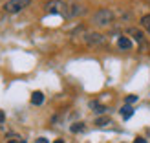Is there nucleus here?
<instances>
[{
  "instance_id": "10",
  "label": "nucleus",
  "mask_w": 150,
  "mask_h": 143,
  "mask_svg": "<svg viewBox=\"0 0 150 143\" xmlns=\"http://www.w3.org/2000/svg\"><path fill=\"white\" fill-rule=\"evenodd\" d=\"M121 116H123V119H130L134 116V108L130 107V105H125V107L121 108Z\"/></svg>"
},
{
  "instance_id": "4",
  "label": "nucleus",
  "mask_w": 150,
  "mask_h": 143,
  "mask_svg": "<svg viewBox=\"0 0 150 143\" xmlns=\"http://www.w3.org/2000/svg\"><path fill=\"white\" fill-rule=\"evenodd\" d=\"M84 42L88 44V46H103L104 42H106V39H104V35H101V33H86L84 35Z\"/></svg>"
},
{
  "instance_id": "7",
  "label": "nucleus",
  "mask_w": 150,
  "mask_h": 143,
  "mask_svg": "<svg viewBox=\"0 0 150 143\" xmlns=\"http://www.w3.org/2000/svg\"><path fill=\"white\" fill-rule=\"evenodd\" d=\"M128 33H130L139 44H143V46H145V35L141 33V29H137V28H130V29H128Z\"/></svg>"
},
{
  "instance_id": "16",
  "label": "nucleus",
  "mask_w": 150,
  "mask_h": 143,
  "mask_svg": "<svg viewBox=\"0 0 150 143\" xmlns=\"http://www.w3.org/2000/svg\"><path fill=\"white\" fill-rule=\"evenodd\" d=\"M6 121V114H4V110H0V125H2Z\"/></svg>"
},
{
  "instance_id": "2",
  "label": "nucleus",
  "mask_w": 150,
  "mask_h": 143,
  "mask_svg": "<svg viewBox=\"0 0 150 143\" xmlns=\"http://www.w3.org/2000/svg\"><path fill=\"white\" fill-rule=\"evenodd\" d=\"M29 4H31V0H7L4 4V11L9 15H17L20 11H24Z\"/></svg>"
},
{
  "instance_id": "11",
  "label": "nucleus",
  "mask_w": 150,
  "mask_h": 143,
  "mask_svg": "<svg viewBox=\"0 0 150 143\" xmlns=\"http://www.w3.org/2000/svg\"><path fill=\"white\" fill-rule=\"evenodd\" d=\"M141 26H143L146 31L150 33V13H148V15H145V17H141Z\"/></svg>"
},
{
  "instance_id": "3",
  "label": "nucleus",
  "mask_w": 150,
  "mask_h": 143,
  "mask_svg": "<svg viewBox=\"0 0 150 143\" xmlns=\"http://www.w3.org/2000/svg\"><path fill=\"white\" fill-rule=\"evenodd\" d=\"M46 11L50 13H57V15H66L68 17V4H64L62 0H50V2H46Z\"/></svg>"
},
{
  "instance_id": "14",
  "label": "nucleus",
  "mask_w": 150,
  "mask_h": 143,
  "mask_svg": "<svg viewBox=\"0 0 150 143\" xmlns=\"http://www.w3.org/2000/svg\"><path fill=\"white\" fill-rule=\"evenodd\" d=\"M6 143H22V139H20L18 136H11V138L7 136V141H6Z\"/></svg>"
},
{
  "instance_id": "12",
  "label": "nucleus",
  "mask_w": 150,
  "mask_h": 143,
  "mask_svg": "<svg viewBox=\"0 0 150 143\" xmlns=\"http://www.w3.org/2000/svg\"><path fill=\"white\" fill-rule=\"evenodd\" d=\"M70 130H71L73 134H77V132H82V130H84V123H73V125L70 127Z\"/></svg>"
},
{
  "instance_id": "18",
  "label": "nucleus",
  "mask_w": 150,
  "mask_h": 143,
  "mask_svg": "<svg viewBox=\"0 0 150 143\" xmlns=\"http://www.w3.org/2000/svg\"><path fill=\"white\" fill-rule=\"evenodd\" d=\"M37 143H50L46 138H39V139H37Z\"/></svg>"
},
{
  "instance_id": "17",
  "label": "nucleus",
  "mask_w": 150,
  "mask_h": 143,
  "mask_svg": "<svg viewBox=\"0 0 150 143\" xmlns=\"http://www.w3.org/2000/svg\"><path fill=\"white\" fill-rule=\"evenodd\" d=\"M134 143H146V139L145 138H136V139H134Z\"/></svg>"
},
{
  "instance_id": "5",
  "label": "nucleus",
  "mask_w": 150,
  "mask_h": 143,
  "mask_svg": "<svg viewBox=\"0 0 150 143\" xmlns=\"http://www.w3.org/2000/svg\"><path fill=\"white\" fill-rule=\"evenodd\" d=\"M86 13V7L84 6H79V4H73L68 7V17H79V15H84Z\"/></svg>"
},
{
  "instance_id": "13",
  "label": "nucleus",
  "mask_w": 150,
  "mask_h": 143,
  "mask_svg": "<svg viewBox=\"0 0 150 143\" xmlns=\"http://www.w3.org/2000/svg\"><path fill=\"white\" fill-rule=\"evenodd\" d=\"M95 125H97V127L110 125V117H99V119H95Z\"/></svg>"
},
{
  "instance_id": "15",
  "label": "nucleus",
  "mask_w": 150,
  "mask_h": 143,
  "mask_svg": "<svg viewBox=\"0 0 150 143\" xmlns=\"http://www.w3.org/2000/svg\"><path fill=\"white\" fill-rule=\"evenodd\" d=\"M125 101H126V105H132V103H136V101H137V95H128Z\"/></svg>"
},
{
  "instance_id": "19",
  "label": "nucleus",
  "mask_w": 150,
  "mask_h": 143,
  "mask_svg": "<svg viewBox=\"0 0 150 143\" xmlns=\"http://www.w3.org/2000/svg\"><path fill=\"white\" fill-rule=\"evenodd\" d=\"M53 143H64V139H57V141H53Z\"/></svg>"
},
{
  "instance_id": "8",
  "label": "nucleus",
  "mask_w": 150,
  "mask_h": 143,
  "mask_svg": "<svg viewBox=\"0 0 150 143\" xmlns=\"http://www.w3.org/2000/svg\"><path fill=\"white\" fill-rule=\"evenodd\" d=\"M90 108H92L95 114H104V112H106V107L101 105L99 101H90Z\"/></svg>"
},
{
  "instance_id": "1",
  "label": "nucleus",
  "mask_w": 150,
  "mask_h": 143,
  "mask_svg": "<svg viewBox=\"0 0 150 143\" xmlns=\"http://www.w3.org/2000/svg\"><path fill=\"white\" fill-rule=\"evenodd\" d=\"M93 24L95 26H108L114 22V11L110 9V7H101V9H97L93 13Z\"/></svg>"
},
{
  "instance_id": "9",
  "label": "nucleus",
  "mask_w": 150,
  "mask_h": 143,
  "mask_svg": "<svg viewBox=\"0 0 150 143\" xmlns=\"http://www.w3.org/2000/svg\"><path fill=\"white\" fill-rule=\"evenodd\" d=\"M44 103V94L42 92H33L31 94V105H35V107H39V105Z\"/></svg>"
},
{
  "instance_id": "6",
  "label": "nucleus",
  "mask_w": 150,
  "mask_h": 143,
  "mask_svg": "<svg viewBox=\"0 0 150 143\" xmlns=\"http://www.w3.org/2000/svg\"><path fill=\"white\" fill-rule=\"evenodd\" d=\"M117 46L121 48V50H125V51H128V50H132V41L128 39V37H119L117 39Z\"/></svg>"
},
{
  "instance_id": "20",
  "label": "nucleus",
  "mask_w": 150,
  "mask_h": 143,
  "mask_svg": "<svg viewBox=\"0 0 150 143\" xmlns=\"http://www.w3.org/2000/svg\"><path fill=\"white\" fill-rule=\"evenodd\" d=\"M22 143H26V141H24V139H22Z\"/></svg>"
}]
</instances>
